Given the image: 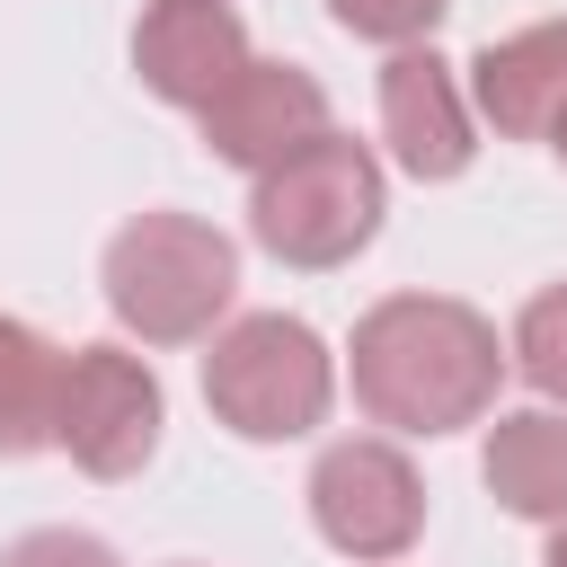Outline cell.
<instances>
[{
    "instance_id": "1",
    "label": "cell",
    "mask_w": 567,
    "mask_h": 567,
    "mask_svg": "<svg viewBox=\"0 0 567 567\" xmlns=\"http://www.w3.org/2000/svg\"><path fill=\"white\" fill-rule=\"evenodd\" d=\"M346 381L372 425L434 443V434H461L496 408L505 346H496V319H478L452 292H390L354 319Z\"/></svg>"
},
{
    "instance_id": "2",
    "label": "cell",
    "mask_w": 567,
    "mask_h": 567,
    "mask_svg": "<svg viewBox=\"0 0 567 567\" xmlns=\"http://www.w3.org/2000/svg\"><path fill=\"white\" fill-rule=\"evenodd\" d=\"M97 284H106V310L124 319V337H142V346H204L230 319L239 248H230V230H213L195 213H133L106 239Z\"/></svg>"
},
{
    "instance_id": "3",
    "label": "cell",
    "mask_w": 567,
    "mask_h": 567,
    "mask_svg": "<svg viewBox=\"0 0 567 567\" xmlns=\"http://www.w3.org/2000/svg\"><path fill=\"white\" fill-rule=\"evenodd\" d=\"M372 230H381V159L337 124L248 177V239L275 266L328 275V266L363 257Z\"/></svg>"
},
{
    "instance_id": "4",
    "label": "cell",
    "mask_w": 567,
    "mask_h": 567,
    "mask_svg": "<svg viewBox=\"0 0 567 567\" xmlns=\"http://www.w3.org/2000/svg\"><path fill=\"white\" fill-rule=\"evenodd\" d=\"M328 399H337V354L319 346L310 319H292V310H248V319L213 328L204 408H213L239 443H301V434H319Z\"/></svg>"
},
{
    "instance_id": "5",
    "label": "cell",
    "mask_w": 567,
    "mask_h": 567,
    "mask_svg": "<svg viewBox=\"0 0 567 567\" xmlns=\"http://www.w3.org/2000/svg\"><path fill=\"white\" fill-rule=\"evenodd\" d=\"M168 399L159 372L133 346H71L53 381V452H71L89 478H133L159 452Z\"/></svg>"
},
{
    "instance_id": "6",
    "label": "cell",
    "mask_w": 567,
    "mask_h": 567,
    "mask_svg": "<svg viewBox=\"0 0 567 567\" xmlns=\"http://www.w3.org/2000/svg\"><path fill=\"white\" fill-rule=\"evenodd\" d=\"M310 523L337 558L354 567H390L416 549L425 532V478L390 434H346L310 461Z\"/></svg>"
},
{
    "instance_id": "7",
    "label": "cell",
    "mask_w": 567,
    "mask_h": 567,
    "mask_svg": "<svg viewBox=\"0 0 567 567\" xmlns=\"http://www.w3.org/2000/svg\"><path fill=\"white\" fill-rule=\"evenodd\" d=\"M381 142L425 186H443L478 159V115H470V97H461V80L434 44H390V62H381Z\"/></svg>"
},
{
    "instance_id": "8",
    "label": "cell",
    "mask_w": 567,
    "mask_h": 567,
    "mask_svg": "<svg viewBox=\"0 0 567 567\" xmlns=\"http://www.w3.org/2000/svg\"><path fill=\"white\" fill-rule=\"evenodd\" d=\"M204 124V151L213 159H230V168H275L284 151H301L310 133H328V89L301 71V62H266V53H248L239 71H230V89L195 115Z\"/></svg>"
},
{
    "instance_id": "9",
    "label": "cell",
    "mask_w": 567,
    "mask_h": 567,
    "mask_svg": "<svg viewBox=\"0 0 567 567\" xmlns=\"http://www.w3.org/2000/svg\"><path fill=\"white\" fill-rule=\"evenodd\" d=\"M239 62H248V27H239L230 0H142V18H133V71H142V89L159 106L204 115L230 89Z\"/></svg>"
},
{
    "instance_id": "10",
    "label": "cell",
    "mask_w": 567,
    "mask_h": 567,
    "mask_svg": "<svg viewBox=\"0 0 567 567\" xmlns=\"http://www.w3.org/2000/svg\"><path fill=\"white\" fill-rule=\"evenodd\" d=\"M470 115L496 124L505 142H540L549 115L567 106V18H540V27H514V35H487L470 53Z\"/></svg>"
},
{
    "instance_id": "11",
    "label": "cell",
    "mask_w": 567,
    "mask_h": 567,
    "mask_svg": "<svg viewBox=\"0 0 567 567\" xmlns=\"http://www.w3.org/2000/svg\"><path fill=\"white\" fill-rule=\"evenodd\" d=\"M478 478L505 514L523 523H558L567 514V408H514L487 425Z\"/></svg>"
},
{
    "instance_id": "12",
    "label": "cell",
    "mask_w": 567,
    "mask_h": 567,
    "mask_svg": "<svg viewBox=\"0 0 567 567\" xmlns=\"http://www.w3.org/2000/svg\"><path fill=\"white\" fill-rule=\"evenodd\" d=\"M53 381H62V346L0 310V461L53 443Z\"/></svg>"
},
{
    "instance_id": "13",
    "label": "cell",
    "mask_w": 567,
    "mask_h": 567,
    "mask_svg": "<svg viewBox=\"0 0 567 567\" xmlns=\"http://www.w3.org/2000/svg\"><path fill=\"white\" fill-rule=\"evenodd\" d=\"M505 363H514L549 408H567V284H540V292L523 301V319H514V337H505Z\"/></svg>"
},
{
    "instance_id": "14",
    "label": "cell",
    "mask_w": 567,
    "mask_h": 567,
    "mask_svg": "<svg viewBox=\"0 0 567 567\" xmlns=\"http://www.w3.org/2000/svg\"><path fill=\"white\" fill-rule=\"evenodd\" d=\"M452 0H328V18L363 44H425Z\"/></svg>"
},
{
    "instance_id": "15",
    "label": "cell",
    "mask_w": 567,
    "mask_h": 567,
    "mask_svg": "<svg viewBox=\"0 0 567 567\" xmlns=\"http://www.w3.org/2000/svg\"><path fill=\"white\" fill-rule=\"evenodd\" d=\"M0 567H124L97 532H71V523H44V532H18L0 549Z\"/></svg>"
},
{
    "instance_id": "16",
    "label": "cell",
    "mask_w": 567,
    "mask_h": 567,
    "mask_svg": "<svg viewBox=\"0 0 567 567\" xmlns=\"http://www.w3.org/2000/svg\"><path fill=\"white\" fill-rule=\"evenodd\" d=\"M540 567H567V514L549 523V549H540Z\"/></svg>"
},
{
    "instance_id": "17",
    "label": "cell",
    "mask_w": 567,
    "mask_h": 567,
    "mask_svg": "<svg viewBox=\"0 0 567 567\" xmlns=\"http://www.w3.org/2000/svg\"><path fill=\"white\" fill-rule=\"evenodd\" d=\"M540 142H549V151H558V168H567V106L549 115V133H540Z\"/></svg>"
}]
</instances>
